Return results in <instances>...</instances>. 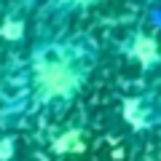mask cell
Masks as SVG:
<instances>
[{"mask_svg": "<svg viewBox=\"0 0 161 161\" xmlns=\"http://www.w3.org/2000/svg\"><path fill=\"white\" fill-rule=\"evenodd\" d=\"M70 3H78V6H83V3H92V0H70Z\"/></svg>", "mask_w": 161, "mask_h": 161, "instance_id": "6", "label": "cell"}, {"mask_svg": "<svg viewBox=\"0 0 161 161\" xmlns=\"http://www.w3.org/2000/svg\"><path fill=\"white\" fill-rule=\"evenodd\" d=\"M132 57L137 59L142 67H153V64L161 59L158 43H156L150 35H137V38H134V43H132Z\"/></svg>", "mask_w": 161, "mask_h": 161, "instance_id": "2", "label": "cell"}, {"mask_svg": "<svg viewBox=\"0 0 161 161\" xmlns=\"http://www.w3.org/2000/svg\"><path fill=\"white\" fill-rule=\"evenodd\" d=\"M35 80H38V86L46 94L64 97V94L75 92V86H78V73L64 62H38Z\"/></svg>", "mask_w": 161, "mask_h": 161, "instance_id": "1", "label": "cell"}, {"mask_svg": "<svg viewBox=\"0 0 161 161\" xmlns=\"http://www.w3.org/2000/svg\"><path fill=\"white\" fill-rule=\"evenodd\" d=\"M22 32H24V22H19V19H6L3 27H0V35L6 40H19Z\"/></svg>", "mask_w": 161, "mask_h": 161, "instance_id": "4", "label": "cell"}, {"mask_svg": "<svg viewBox=\"0 0 161 161\" xmlns=\"http://www.w3.org/2000/svg\"><path fill=\"white\" fill-rule=\"evenodd\" d=\"M124 118L129 121V124H134V126H142L145 124V113H142V108H140V102L137 99H126L124 102Z\"/></svg>", "mask_w": 161, "mask_h": 161, "instance_id": "3", "label": "cell"}, {"mask_svg": "<svg viewBox=\"0 0 161 161\" xmlns=\"http://www.w3.org/2000/svg\"><path fill=\"white\" fill-rule=\"evenodd\" d=\"M14 153V142L11 140H0V161H8Z\"/></svg>", "mask_w": 161, "mask_h": 161, "instance_id": "5", "label": "cell"}]
</instances>
